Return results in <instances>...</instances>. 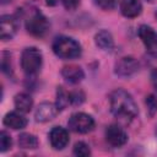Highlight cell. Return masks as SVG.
<instances>
[{
    "mask_svg": "<svg viewBox=\"0 0 157 157\" xmlns=\"http://www.w3.org/2000/svg\"><path fill=\"white\" fill-rule=\"evenodd\" d=\"M109 107L112 114L123 121H131L139 113L137 105L131 94L121 88H118L110 93Z\"/></svg>",
    "mask_w": 157,
    "mask_h": 157,
    "instance_id": "cell-1",
    "label": "cell"
},
{
    "mask_svg": "<svg viewBox=\"0 0 157 157\" xmlns=\"http://www.w3.org/2000/svg\"><path fill=\"white\" fill-rule=\"evenodd\" d=\"M53 52L61 59H76L81 55V45L71 37L60 36L53 42Z\"/></svg>",
    "mask_w": 157,
    "mask_h": 157,
    "instance_id": "cell-2",
    "label": "cell"
},
{
    "mask_svg": "<svg viewBox=\"0 0 157 157\" xmlns=\"http://www.w3.org/2000/svg\"><path fill=\"white\" fill-rule=\"evenodd\" d=\"M43 63V55L39 49L34 47L26 48L21 54V67L27 75L37 74Z\"/></svg>",
    "mask_w": 157,
    "mask_h": 157,
    "instance_id": "cell-3",
    "label": "cell"
},
{
    "mask_svg": "<svg viewBox=\"0 0 157 157\" xmlns=\"http://www.w3.org/2000/svg\"><path fill=\"white\" fill-rule=\"evenodd\" d=\"M26 29L34 37H43L49 29V21L42 12L34 11L26 21Z\"/></svg>",
    "mask_w": 157,
    "mask_h": 157,
    "instance_id": "cell-4",
    "label": "cell"
},
{
    "mask_svg": "<svg viewBox=\"0 0 157 157\" xmlns=\"http://www.w3.org/2000/svg\"><path fill=\"white\" fill-rule=\"evenodd\" d=\"M67 125H69L70 130H72L74 132L86 134V132H90L94 128V120L91 115L80 112V113H75L70 117Z\"/></svg>",
    "mask_w": 157,
    "mask_h": 157,
    "instance_id": "cell-5",
    "label": "cell"
},
{
    "mask_svg": "<svg viewBox=\"0 0 157 157\" xmlns=\"http://www.w3.org/2000/svg\"><path fill=\"white\" fill-rule=\"evenodd\" d=\"M139 37L141 38L146 52L157 59V32H155L150 26L142 25L139 28Z\"/></svg>",
    "mask_w": 157,
    "mask_h": 157,
    "instance_id": "cell-6",
    "label": "cell"
},
{
    "mask_svg": "<svg viewBox=\"0 0 157 157\" xmlns=\"http://www.w3.org/2000/svg\"><path fill=\"white\" fill-rule=\"evenodd\" d=\"M105 140L109 145H112L114 147H120L126 144L128 135L123 128H120L119 125L112 124L105 130Z\"/></svg>",
    "mask_w": 157,
    "mask_h": 157,
    "instance_id": "cell-7",
    "label": "cell"
},
{
    "mask_svg": "<svg viewBox=\"0 0 157 157\" xmlns=\"http://www.w3.org/2000/svg\"><path fill=\"white\" fill-rule=\"evenodd\" d=\"M139 70V63L132 56H123L115 64V74L123 77L134 75Z\"/></svg>",
    "mask_w": 157,
    "mask_h": 157,
    "instance_id": "cell-8",
    "label": "cell"
},
{
    "mask_svg": "<svg viewBox=\"0 0 157 157\" xmlns=\"http://www.w3.org/2000/svg\"><path fill=\"white\" fill-rule=\"evenodd\" d=\"M49 141L53 148L63 150L69 144V132L61 126H54L49 132Z\"/></svg>",
    "mask_w": 157,
    "mask_h": 157,
    "instance_id": "cell-9",
    "label": "cell"
},
{
    "mask_svg": "<svg viewBox=\"0 0 157 157\" xmlns=\"http://www.w3.org/2000/svg\"><path fill=\"white\" fill-rule=\"evenodd\" d=\"M17 32V21L13 16L4 15L0 20V38L2 40L11 39Z\"/></svg>",
    "mask_w": 157,
    "mask_h": 157,
    "instance_id": "cell-10",
    "label": "cell"
},
{
    "mask_svg": "<svg viewBox=\"0 0 157 157\" xmlns=\"http://www.w3.org/2000/svg\"><path fill=\"white\" fill-rule=\"evenodd\" d=\"M58 112H59V109H58L56 104L44 102V103H40L38 105V108L36 109L34 118L39 123H45V121H49V120L54 119Z\"/></svg>",
    "mask_w": 157,
    "mask_h": 157,
    "instance_id": "cell-11",
    "label": "cell"
},
{
    "mask_svg": "<svg viewBox=\"0 0 157 157\" xmlns=\"http://www.w3.org/2000/svg\"><path fill=\"white\" fill-rule=\"evenodd\" d=\"M2 123L7 128H11L13 130H18V129L26 128L27 119L25 118V115H22L21 112H10L4 117Z\"/></svg>",
    "mask_w": 157,
    "mask_h": 157,
    "instance_id": "cell-12",
    "label": "cell"
},
{
    "mask_svg": "<svg viewBox=\"0 0 157 157\" xmlns=\"http://www.w3.org/2000/svg\"><path fill=\"white\" fill-rule=\"evenodd\" d=\"M120 11L125 17H137L142 11V4L140 0H121Z\"/></svg>",
    "mask_w": 157,
    "mask_h": 157,
    "instance_id": "cell-13",
    "label": "cell"
},
{
    "mask_svg": "<svg viewBox=\"0 0 157 157\" xmlns=\"http://www.w3.org/2000/svg\"><path fill=\"white\" fill-rule=\"evenodd\" d=\"M61 75L70 83H78L85 77V74H83L82 69L80 66H76V65L64 66L63 70H61Z\"/></svg>",
    "mask_w": 157,
    "mask_h": 157,
    "instance_id": "cell-14",
    "label": "cell"
},
{
    "mask_svg": "<svg viewBox=\"0 0 157 157\" xmlns=\"http://www.w3.org/2000/svg\"><path fill=\"white\" fill-rule=\"evenodd\" d=\"M94 43L98 48H101L102 50H112L113 47H114V40H113V37L112 34L105 31V29H102L99 31L96 36H94Z\"/></svg>",
    "mask_w": 157,
    "mask_h": 157,
    "instance_id": "cell-15",
    "label": "cell"
},
{
    "mask_svg": "<svg viewBox=\"0 0 157 157\" xmlns=\"http://www.w3.org/2000/svg\"><path fill=\"white\" fill-rule=\"evenodd\" d=\"M13 103H15V108L18 112H21V113H28L32 109L33 99L27 93H18V94L15 96Z\"/></svg>",
    "mask_w": 157,
    "mask_h": 157,
    "instance_id": "cell-16",
    "label": "cell"
},
{
    "mask_svg": "<svg viewBox=\"0 0 157 157\" xmlns=\"http://www.w3.org/2000/svg\"><path fill=\"white\" fill-rule=\"evenodd\" d=\"M18 146L26 150H34L38 147V139L29 132H23L18 136Z\"/></svg>",
    "mask_w": 157,
    "mask_h": 157,
    "instance_id": "cell-17",
    "label": "cell"
},
{
    "mask_svg": "<svg viewBox=\"0 0 157 157\" xmlns=\"http://www.w3.org/2000/svg\"><path fill=\"white\" fill-rule=\"evenodd\" d=\"M55 104L59 110H63L69 104H71V96L63 87H58V90H56V103Z\"/></svg>",
    "mask_w": 157,
    "mask_h": 157,
    "instance_id": "cell-18",
    "label": "cell"
},
{
    "mask_svg": "<svg viewBox=\"0 0 157 157\" xmlns=\"http://www.w3.org/2000/svg\"><path fill=\"white\" fill-rule=\"evenodd\" d=\"M74 155L80 156V157H86V156L91 155V150H90L87 144H85L82 141H78L74 146Z\"/></svg>",
    "mask_w": 157,
    "mask_h": 157,
    "instance_id": "cell-19",
    "label": "cell"
},
{
    "mask_svg": "<svg viewBox=\"0 0 157 157\" xmlns=\"http://www.w3.org/2000/svg\"><path fill=\"white\" fill-rule=\"evenodd\" d=\"M11 145H12L11 136L6 131H1L0 132V151L1 152L7 151L9 148H11Z\"/></svg>",
    "mask_w": 157,
    "mask_h": 157,
    "instance_id": "cell-20",
    "label": "cell"
},
{
    "mask_svg": "<svg viewBox=\"0 0 157 157\" xmlns=\"http://www.w3.org/2000/svg\"><path fill=\"white\" fill-rule=\"evenodd\" d=\"M146 105H147V110L148 114L152 117L155 113H157V98L152 94H150L148 97H146Z\"/></svg>",
    "mask_w": 157,
    "mask_h": 157,
    "instance_id": "cell-21",
    "label": "cell"
},
{
    "mask_svg": "<svg viewBox=\"0 0 157 157\" xmlns=\"http://www.w3.org/2000/svg\"><path fill=\"white\" fill-rule=\"evenodd\" d=\"M94 2L103 10H112L115 7L118 0H94Z\"/></svg>",
    "mask_w": 157,
    "mask_h": 157,
    "instance_id": "cell-22",
    "label": "cell"
},
{
    "mask_svg": "<svg viewBox=\"0 0 157 157\" xmlns=\"http://www.w3.org/2000/svg\"><path fill=\"white\" fill-rule=\"evenodd\" d=\"M71 96V104H81L85 101V94L81 91H76L70 93Z\"/></svg>",
    "mask_w": 157,
    "mask_h": 157,
    "instance_id": "cell-23",
    "label": "cell"
},
{
    "mask_svg": "<svg viewBox=\"0 0 157 157\" xmlns=\"http://www.w3.org/2000/svg\"><path fill=\"white\" fill-rule=\"evenodd\" d=\"M61 1H63V4H64L65 9H66V10H70V11L75 10V9L80 5V0H61Z\"/></svg>",
    "mask_w": 157,
    "mask_h": 157,
    "instance_id": "cell-24",
    "label": "cell"
},
{
    "mask_svg": "<svg viewBox=\"0 0 157 157\" xmlns=\"http://www.w3.org/2000/svg\"><path fill=\"white\" fill-rule=\"evenodd\" d=\"M151 82H152V86H153L155 91L157 92V69H155L151 74Z\"/></svg>",
    "mask_w": 157,
    "mask_h": 157,
    "instance_id": "cell-25",
    "label": "cell"
},
{
    "mask_svg": "<svg viewBox=\"0 0 157 157\" xmlns=\"http://www.w3.org/2000/svg\"><path fill=\"white\" fill-rule=\"evenodd\" d=\"M47 1V5H49V6H55L60 0H45Z\"/></svg>",
    "mask_w": 157,
    "mask_h": 157,
    "instance_id": "cell-26",
    "label": "cell"
},
{
    "mask_svg": "<svg viewBox=\"0 0 157 157\" xmlns=\"http://www.w3.org/2000/svg\"><path fill=\"white\" fill-rule=\"evenodd\" d=\"M156 134H157V129H156Z\"/></svg>",
    "mask_w": 157,
    "mask_h": 157,
    "instance_id": "cell-27",
    "label": "cell"
}]
</instances>
